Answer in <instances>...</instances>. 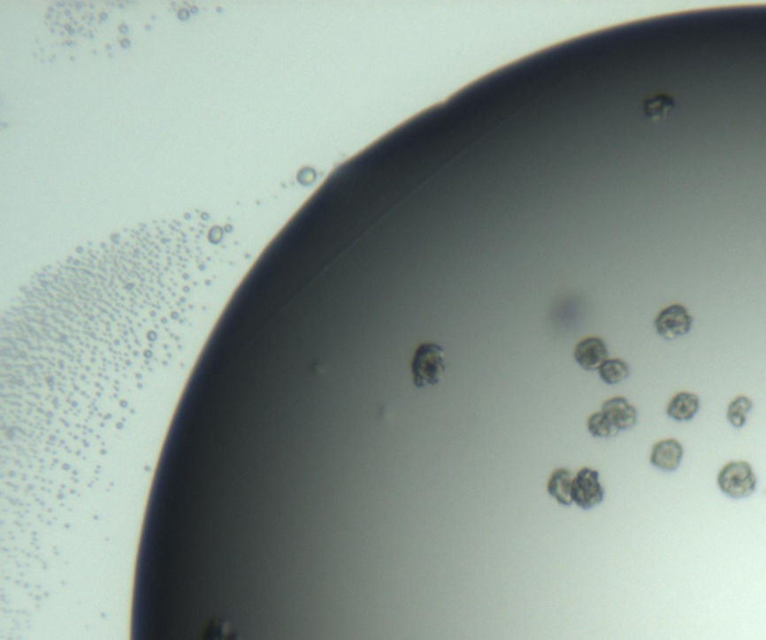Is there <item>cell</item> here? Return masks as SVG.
<instances>
[{
	"label": "cell",
	"mask_w": 766,
	"mask_h": 640,
	"mask_svg": "<svg viewBox=\"0 0 766 640\" xmlns=\"http://www.w3.org/2000/svg\"><path fill=\"white\" fill-rule=\"evenodd\" d=\"M447 371L445 350L436 343H422L417 346L410 362L412 382L417 388H430L440 384Z\"/></svg>",
	"instance_id": "6da1fadb"
},
{
	"label": "cell",
	"mask_w": 766,
	"mask_h": 640,
	"mask_svg": "<svg viewBox=\"0 0 766 640\" xmlns=\"http://www.w3.org/2000/svg\"><path fill=\"white\" fill-rule=\"evenodd\" d=\"M717 485L729 499H747L755 494L757 486L756 475L748 461H731L718 471Z\"/></svg>",
	"instance_id": "7a4b0ae2"
},
{
	"label": "cell",
	"mask_w": 766,
	"mask_h": 640,
	"mask_svg": "<svg viewBox=\"0 0 766 640\" xmlns=\"http://www.w3.org/2000/svg\"><path fill=\"white\" fill-rule=\"evenodd\" d=\"M603 499H605V490L601 486L599 471L590 467H584L573 476V505H577L582 510H590L601 505Z\"/></svg>",
	"instance_id": "3957f363"
},
{
	"label": "cell",
	"mask_w": 766,
	"mask_h": 640,
	"mask_svg": "<svg viewBox=\"0 0 766 640\" xmlns=\"http://www.w3.org/2000/svg\"><path fill=\"white\" fill-rule=\"evenodd\" d=\"M693 328V317L683 304L664 307L655 316V330L659 337L668 341L681 339Z\"/></svg>",
	"instance_id": "277c9868"
},
{
	"label": "cell",
	"mask_w": 766,
	"mask_h": 640,
	"mask_svg": "<svg viewBox=\"0 0 766 640\" xmlns=\"http://www.w3.org/2000/svg\"><path fill=\"white\" fill-rule=\"evenodd\" d=\"M573 358L575 362L586 371L599 370L609 359L607 343L601 337H587L581 339L573 349Z\"/></svg>",
	"instance_id": "5b68a950"
},
{
	"label": "cell",
	"mask_w": 766,
	"mask_h": 640,
	"mask_svg": "<svg viewBox=\"0 0 766 640\" xmlns=\"http://www.w3.org/2000/svg\"><path fill=\"white\" fill-rule=\"evenodd\" d=\"M684 458V447L677 438H664L651 447V466L664 473L678 470Z\"/></svg>",
	"instance_id": "8992f818"
},
{
	"label": "cell",
	"mask_w": 766,
	"mask_h": 640,
	"mask_svg": "<svg viewBox=\"0 0 766 640\" xmlns=\"http://www.w3.org/2000/svg\"><path fill=\"white\" fill-rule=\"evenodd\" d=\"M601 412L616 425L618 431H629L638 423V410L624 397L609 398L601 404Z\"/></svg>",
	"instance_id": "52a82bcc"
},
{
	"label": "cell",
	"mask_w": 766,
	"mask_h": 640,
	"mask_svg": "<svg viewBox=\"0 0 766 640\" xmlns=\"http://www.w3.org/2000/svg\"><path fill=\"white\" fill-rule=\"evenodd\" d=\"M699 408H701V400L698 395L683 391L670 398L666 408V415L675 423H690L698 415Z\"/></svg>",
	"instance_id": "ba28073f"
},
{
	"label": "cell",
	"mask_w": 766,
	"mask_h": 640,
	"mask_svg": "<svg viewBox=\"0 0 766 640\" xmlns=\"http://www.w3.org/2000/svg\"><path fill=\"white\" fill-rule=\"evenodd\" d=\"M572 471L568 469H557L549 476L547 491L558 505L572 506Z\"/></svg>",
	"instance_id": "9c48e42d"
},
{
	"label": "cell",
	"mask_w": 766,
	"mask_h": 640,
	"mask_svg": "<svg viewBox=\"0 0 766 640\" xmlns=\"http://www.w3.org/2000/svg\"><path fill=\"white\" fill-rule=\"evenodd\" d=\"M677 103L670 95H655L644 101V114L650 120H663L674 112Z\"/></svg>",
	"instance_id": "30bf717a"
},
{
	"label": "cell",
	"mask_w": 766,
	"mask_h": 640,
	"mask_svg": "<svg viewBox=\"0 0 766 640\" xmlns=\"http://www.w3.org/2000/svg\"><path fill=\"white\" fill-rule=\"evenodd\" d=\"M599 371V377L601 382L607 385H618L624 382L631 376V367L626 361L620 358L608 359L605 364L601 365Z\"/></svg>",
	"instance_id": "8fae6325"
},
{
	"label": "cell",
	"mask_w": 766,
	"mask_h": 640,
	"mask_svg": "<svg viewBox=\"0 0 766 640\" xmlns=\"http://www.w3.org/2000/svg\"><path fill=\"white\" fill-rule=\"evenodd\" d=\"M755 404L747 395H738L729 403L726 419L733 428H744L747 423L748 413L752 412Z\"/></svg>",
	"instance_id": "7c38bea8"
},
{
	"label": "cell",
	"mask_w": 766,
	"mask_h": 640,
	"mask_svg": "<svg viewBox=\"0 0 766 640\" xmlns=\"http://www.w3.org/2000/svg\"><path fill=\"white\" fill-rule=\"evenodd\" d=\"M587 430L596 438H612L618 436L616 425L601 412L593 413L587 419Z\"/></svg>",
	"instance_id": "4fadbf2b"
}]
</instances>
